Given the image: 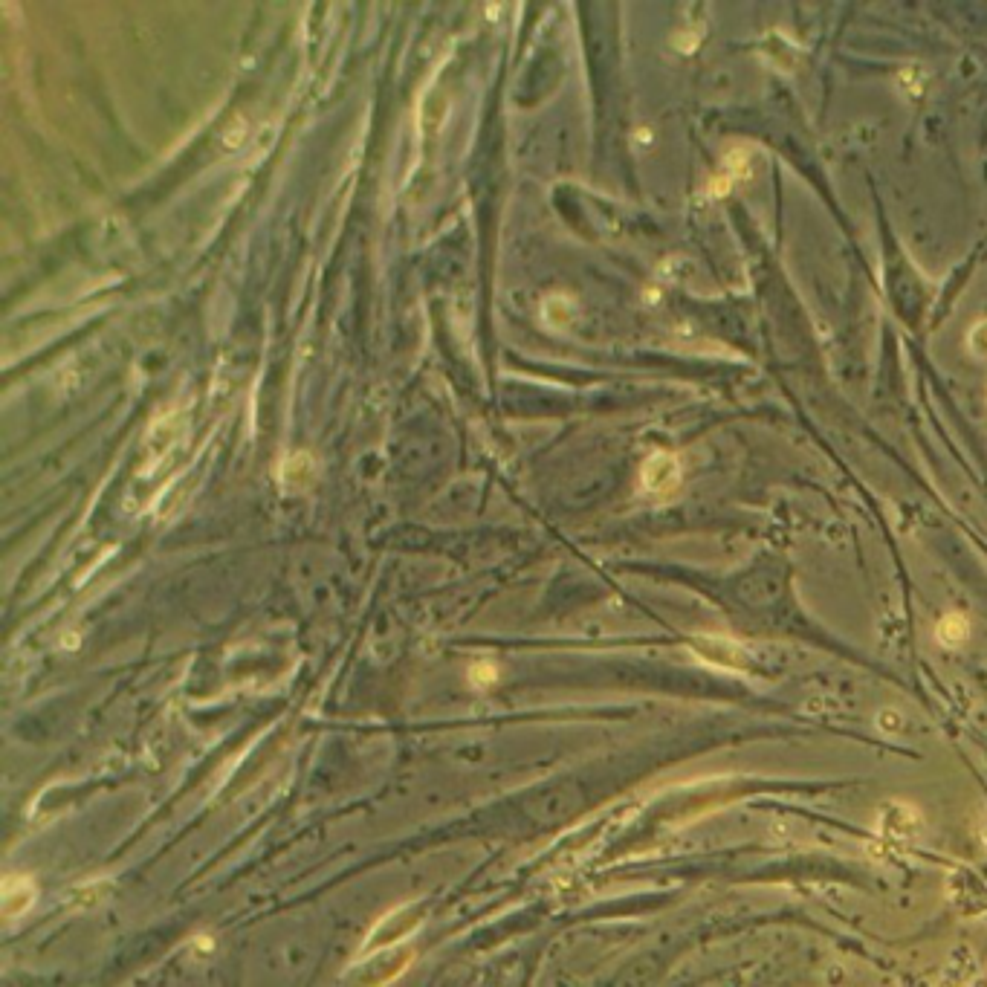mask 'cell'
Returning <instances> with one entry per match:
<instances>
[{
  "label": "cell",
  "instance_id": "obj_7",
  "mask_svg": "<svg viewBox=\"0 0 987 987\" xmlns=\"http://www.w3.org/2000/svg\"><path fill=\"white\" fill-rule=\"evenodd\" d=\"M469 678H472L478 686H493L495 678H498V672H495V666H490V663H475L472 672H469Z\"/></svg>",
  "mask_w": 987,
  "mask_h": 987
},
{
  "label": "cell",
  "instance_id": "obj_2",
  "mask_svg": "<svg viewBox=\"0 0 987 987\" xmlns=\"http://www.w3.org/2000/svg\"><path fill=\"white\" fill-rule=\"evenodd\" d=\"M417 924H420V909H417V906L409 904L394 909V912H388L383 921L368 933L362 953H374V950L394 947V944L406 941V938L417 930Z\"/></svg>",
  "mask_w": 987,
  "mask_h": 987
},
{
  "label": "cell",
  "instance_id": "obj_4",
  "mask_svg": "<svg viewBox=\"0 0 987 987\" xmlns=\"http://www.w3.org/2000/svg\"><path fill=\"white\" fill-rule=\"evenodd\" d=\"M0 901H3V915L6 918L24 915V912H29V906L35 904V883L27 875H9L3 880Z\"/></svg>",
  "mask_w": 987,
  "mask_h": 987
},
{
  "label": "cell",
  "instance_id": "obj_3",
  "mask_svg": "<svg viewBox=\"0 0 987 987\" xmlns=\"http://www.w3.org/2000/svg\"><path fill=\"white\" fill-rule=\"evenodd\" d=\"M643 490L655 495H666L672 493L681 481V464L672 452H655L649 455V461L643 464Z\"/></svg>",
  "mask_w": 987,
  "mask_h": 987
},
{
  "label": "cell",
  "instance_id": "obj_5",
  "mask_svg": "<svg viewBox=\"0 0 987 987\" xmlns=\"http://www.w3.org/2000/svg\"><path fill=\"white\" fill-rule=\"evenodd\" d=\"M938 640L944 643V646H961L964 640H967V634H970V623H967V617H961V614H947L941 623H938Z\"/></svg>",
  "mask_w": 987,
  "mask_h": 987
},
{
  "label": "cell",
  "instance_id": "obj_1",
  "mask_svg": "<svg viewBox=\"0 0 987 987\" xmlns=\"http://www.w3.org/2000/svg\"><path fill=\"white\" fill-rule=\"evenodd\" d=\"M412 956V947H403V944L383 947V950H374L371 956L365 953V959H359L345 976L354 985H388L403 976V970L412 964Z\"/></svg>",
  "mask_w": 987,
  "mask_h": 987
},
{
  "label": "cell",
  "instance_id": "obj_6",
  "mask_svg": "<svg viewBox=\"0 0 987 987\" xmlns=\"http://www.w3.org/2000/svg\"><path fill=\"white\" fill-rule=\"evenodd\" d=\"M967 345H970V351H973L976 357L987 359V319H982V322H976V325L970 328V336H967Z\"/></svg>",
  "mask_w": 987,
  "mask_h": 987
}]
</instances>
